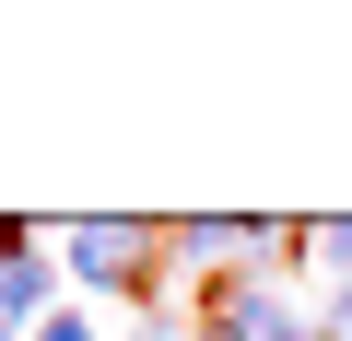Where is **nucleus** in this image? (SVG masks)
<instances>
[{
  "instance_id": "8",
  "label": "nucleus",
  "mask_w": 352,
  "mask_h": 341,
  "mask_svg": "<svg viewBox=\"0 0 352 341\" xmlns=\"http://www.w3.org/2000/svg\"><path fill=\"white\" fill-rule=\"evenodd\" d=\"M200 341H247V329H235V318H200Z\"/></svg>"
},
{
  "instance_id": "6",
  "label": "nucleus",
  "mask_w": 352,
  "mask_h": 341,
  "mask_svg": "<svg viewBox=\"0 0 352 341\" xmlns=\"http://www.w3.org/2000/svg\"><path fill=\"white\" fill-rule=\"evenodd\" d=\"M317 341H352V282H329V318H317Z\"/></svg>"
},
{
  "instance_id": "4",
  "label": "nucleus",
  "mask_w": 352,
  "mask_h": 341,
  "mask_svg": "<svg viewBox=\"0 0 352 341\" xmlns=\"http://www.w3.org/2000/svg\"><path fill=\"white\" fill-rule=\"evenodd\" d=\"M247 236H258V224H223V212H200V224H176L164 247H176V259H247Z\"/></svg>"
},
{
  "instance_id": "5",
  "label": "nucleus",
  "mask_w": 352,
  "mask_h": 341,
  "mask_svg": "<svg viewBox=\"0 0 352 341\" xmlns=\"http://www.w3.org/2000/svg\"><path fill=\"white\" fill-rule=\"evenodd\" d=\"M305 259H317L329 282H352V212H340V224H305Z\"/></svg>"
},
{
  "instance_id": "1",
  "label": "nucleus",
  "mask_w": 352,
  "mask_h": 341,
  "mask_svg": "<svg viewBox=\"0 0 352 341\" xmlns=\"http://www.w3.org/2000/svg\"><path fill=\"white\" fill-rule=\"evenodd\" d=\"M59 259H71V282H94V294H129V306H141V294H153V259H164V236L106 212V224H71V236H59Z\"/></svg>"
},
{
  "instance_id": "3",
  "label": "nucleus",
  "mask_w": 352,
  "mask_h": 341,
  "mask_svg": "<svg viewBox=\"0 0 352 341\" xmlns=\"http://www.w3.org/2000/svg\"><path fill=\"white\" fill-rule=\"evenodd\" d=\"M0 318H12V329H47V318H59V271H47L36 247L0 259Z\"/></svg>"
},
{
  "instance_id": "2",
  "label": "nucleus",
  "mask_w": 352,
  "mask_h": 341,
  "mask_svg": "<svg viewBox=\"0 0 352 341\" xmlns=\"http://www.w3.org/2000/svg\"><path fill=\"white\" fill-rule=\"evenodd\" d=\"M212 318H235L247 341H317V318H305L270 271H223V282H212Z\"/></svg>"
},
{
  "instance_id": "7",
  "label": "nucleus",
  "mask_w": 352,
  "mask_h": 341,
  "mask_svg": "<svg viewBox=\"0 0 352 341\" xmlns=\"http://www.w3.org/2000/svg\"><path fill=\"white\" fill-rule=\"evenodd\" d=\"M24 341H94V329H82V318L59 306V318H47V329H24Z\"/></svg>"
},
{
  "instance_id": "9",
  "label": "nucleus",
  "mask_w": 352,
  "mask_h": 341,
  "mask_svg": "<svg viewBox=\"0 0 352 341\" xmlns=\"http://www.w3.org/2000/svg\"><path fill=\"white\" fill-rule=\"evenodd\" d=\"M141 341H176V329H141Z\"/></svg>"
}]
</instances>
